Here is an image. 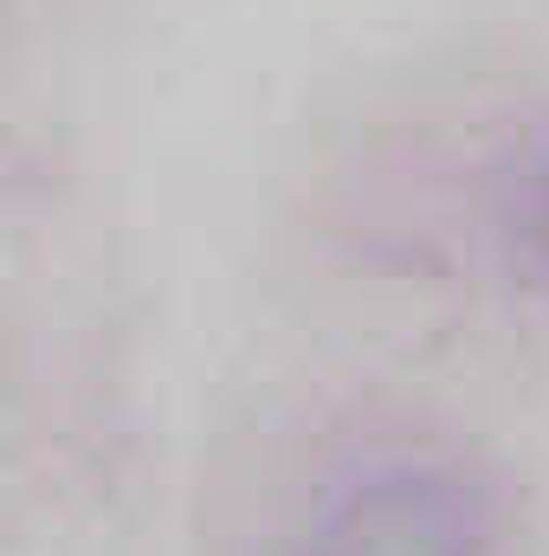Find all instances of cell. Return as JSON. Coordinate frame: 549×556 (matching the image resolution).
I'll return each mask as SVG.
<instances>
[{"label":"cell","instance_id":"obj_2","mask_svg":"<svg viewBox=\"0 0 549 556\" xmlns=\"http://www.w3.org/2000/svg\"><path fill=\"white\" fill-rule=\"evenodd\" d=\"M505 227H511L524 266L549 278V130L518 155V168L505 181Z\"/></svg>","mask_w":549,"mask_h":556},{"label":"cell","instance_id":"obj_1","mask_svg":"<svg viewBox=\"0 0 549 556\" xmlns=\"http://www.w3.org/2000/svg\"><path fill=\"white\" fill-rule=\"evenodd\" d=\"M478 479L439 459H362L317 492L284 556H491Z\"/></svg>","mask_w":549,"mask_h":556}]
</instances>
